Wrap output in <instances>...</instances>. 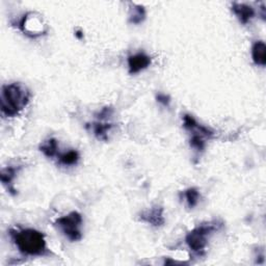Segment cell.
I'll return each instance as SVG.
<instances>
[{
  "instance_id": "9",
  "label": "cell",
  "mask_w": 266,
  "mask_h": 266,
  "mask_svg": "<svg viewBox=\"0 0 266 266\" xmlns=\"http://www.w3.org/2000/svg\"><path fill=\"white\" fill-rule=\"evenodd\" d=\"M20 168V166H8V167H4L2 170V181L4 183V185H6L8 187V191L13 194L16 195V191L13 186V182L16 178V174L18 173V169Z\"/></svg>"
},
{
  "instance_id": "10",
  "label": "cell",
  "mask_w": 266,
  "mask_h": 266,
  "mask_svg": "<svg viewBox=\"0 0 266 266\" xmlns=\"http://www.w3.org/2000/svg\"><path fill=\"white\" fill-rule=\"evenodd\" d=\"M80 159V155L76 150H70L58 155V163L64 166H74Z\"/></svg>"
},
{
  "instance_id": "2",
  "label": "cell",
  "mask_w": 266,
  "mask_h": 266,
  "mask_svg": "<svg viewBox=\"0 0 266 266\" xmlns=\"http://www.w3.org/2000/svg\"><path fill=\"white\" fill-rule=\"evenodd\" d=\"M31 94L21 82L6 84L2 90V114L7 118L18 116L28 105Z\"/></svg>"
},
{
  "instance_id": "3",
  "label": "cell",
  "mask_w": 266,
  "mask_h": 266,
  "mask_svg": "<svg viewBox=\"0 0 266 266\" xmlns=\"http://www.w3.org/2000/svg\"><path fill=\"white\" fill-rule=\"evenodd\" d=\"M222 225L223 224H220L215 221L202 224L196 227L194 230H192L187 234L185 237V242L187 246L198 256L204 255L210 236L212 235L213 232L217 231L218 228H221Z\"/></svg>"
},
{
  "instance_id": "5",
  "label": "cell",
  "mask_w": 266,
  "mask_h": 266,
  "mask_svg": "<svg viewBox=\"0 0 266 266\" xmlns=\"http://www.w3.org/2000/svg\"><path fill=\"white\" fill-rule=\"evenodd\" d=\"M152 58L145 52H137L128 56V71L129 74H138L150 67Z\"/></svg>"
},
{
  "instance_id": "13",
  "label": "cell",
  "mask_w": 266,
  "mask_h": 266,
  "mask_svg": "<svg viewBox=\"0 0 266 266\" xmlns=\"http://www.w3.org/2000/svg\"><path fill=\"white\" fill-rule=\"evenodd\" d=\"M183 196H184V199L186 201L187 206H189L191 209L195 208L199 204L201 195H200L199 190L196 189V187H190V189H187L186 191H184Z\"/></svg>"
},
{
  "instance_id": "17",
  "label": "cell",
  "mask_w": 266,
  "mask_h": 266,
  "mask_svg": "<svg viewBox=\"0 0 266 266\" xmlns=\"http://www.w3.org/2000/svg\"><path fill=\"white\" fill-rule=\"evenodd\" d=\"M75 37L78 39V40H83L84 38V35H83V31L81 29H77L75 31Z\"/></svg>"
},
{
  "instance_id": "11",
  "label": "cell",
  "mask_w": 266,
  "mask_h": 266,
  "mask_svg": "<svg viewBox=\"0 0 266 266\" xmlns=\"http://www.w3.org/2000/svg\"><path fill=\"white\" fill-rule=\"evenodd\" d=\"M40 151L46 156V157L52 158L57 155L58 143L55 138H49L43 142L40 145Z\"/></svg>"
},
{
  "instance_id": "7",
  "label": "cell",
  "mask_w": 266,
  "mask_h": 266,
  "mask_svg": "<svg viewBox=\"0 0 266 266\" xmlns=\"http://www.w3.org/2000/svg\"><path fill=\"white\" fill-rule=\"evenodd\" d=\"M232 11L242 24H247L255 17V10L253 7L245 4L234 3L232 5Z\"/></svg>"
},
{
  "instance_id": "14",
  "label": "cell",
  "mask_w": 266,
  "mask_h": 266,
  "mask_svg": "<svg viewBox=\"0 0 266 266\" xmlns=\"http://www.w3.org/2000/svg\"><path fill=\"white\" fill-rule=\"evenodd\" d=\"M146 19V10L144 7L133 5L130 9L129 14V22L132 24H139Z\"/></svg>"
},
{
  "instance_id": "15",
  "label": "cell",
  "mask_w": 266,
  "mask_h": 266,
  "mask_svg": "<svg viewBox=\"0 0 266 266\" xmlns=\"http://www.w3.org/2000/svg\"><path fill=\"white\" fill-rule=\"evenodd\" d=\"M191 147L195 149L198 152H203L205 149L206 142H205V137H203L202 135L199 134H193L191 138Z\"/></svg>"
},
{
  "instance_id": "1",
  "label": "cell",
  "mask_w": 266,
  "mask_h": 266,
  "mask_svg": "<svg viewBox=\"0 0 266 266\" xmlns=\"http://www.w3.org/2000/svg\"><path fill=\"white\" fill-rule=\"evenodd\" d=\"M10 235L18 251L25 256H44L48 252L45 235L36 229H12Z\"/></svg>"
},
{
  "instance_id": "16",
  "label": "cell",
  "mask_w": 266,
  "mask_h": 266,
  "mask_svg": "<svg viewBox=\"0 0 266 266\" xmlns=\"http://www.w3.org/2000/svg\"><path fill=\"white\" fill-rule=\"evenodd\" d=\"M156 100H157L158 103H160L162 106H169L170 103V98L169 96L165 95V94H158V95H156Z\"/></svg>"
},
{
  "instance_id": "6",
  "label": "cell",
  "mask_w": 266,
  "mask_h": 266,
  "mask_svg": "<svg viewBox=\"0 0 266 266\" xmlns=\"http://www.w3.org/2000/svg\"><path fill=\"white\" fill-rule=\"evenodd\" d=\"M139 221L147 223L153 227H161L164 225L165 220L163 216V208L160 206H154L140 213Z\"/></svg>"
},
{
  "instance_id": "4",
  "label": "cell",
  "mask_w": 266,
  "mask_h": 266,
  "mask_svg": "<svg viewBox=\"0 0 266 266\" xmlns=\"http://www.w3.org/2000/svg\"><path fill=\"white\" fill-rule=\"evenodd\" d=\"M82 215L77 211H72L68 215L57 218L54 223V226L64 234L69 240L79 241L82 238Z\"/></svg>"
},
{
  "instance_id": "12",
  "label": "cell",
  "mask_w": 266,
  "mask_h": 266,
  "mask_svg": "<svg viewBox=\"0 0 266 266\" xmlns=\"http://www.w3.org/2000/svg\"><path fill=\"white\" fill-rule=\"evenodd\" d=\"M113 128V124L109 123H102V122H96L92 124V129L94 134H95L99 139L106 140L107 139V133L111 131Z\"/></svg>"
},
{
  "instance_id": "8",
  "label": "cell",
  "mask_w": 266,
  "mask_h": 266,
  "mask_svg": "<svg viewBox=\"0 0 266 266\" xmlns=\"http://www.w3.org/2000/svg\"><path fill=\"white\" fill-rule=\"evenodd\" d=\"M252 57L255 65L261 67L266 65V46L263 41H258L253 45Z\"/></svg>"
}]
</instances>
